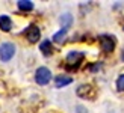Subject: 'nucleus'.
Here are the masks:
<instances>
[{
  "label": "nucleus",
  "mask_w": 124,
  "mask_h": 113,
  "mask_svg": "<svg viewBox=\"0 0 124 113\" xmlns=\"http://www.w3.org/2000/svg\"><path fill=\"white\" fill-rule=\"evenodd\" d=\"M116 87H118V91H124V74H121L116 80Z\"/></svg>",
  "instance_id": "nucleus-13"
},
{
  "label": "nucleus",
  "mask_w": 124,
  "mask_h": 113,
  "mask_svg": "<svg viewBox=\"0 0 124 113\" xmlns=\"http://www.w3.org/2000/svg\"><path fill=\"white\" fill-rule=\"evenodd\" d=\"M11 27H12L11 17H8V15H0V29H2L3 32H9Z\"/></svg>",
  "instance_id": "nucleus-7"
},
{
  "label": "nucleus",
  "mask_w": 124,
  "mask_h": 113,
  "mask_svg": "<svg viewBox=\"0 0 124 113\" xmlns=\"http://www.w3.org/2000/svg\"><path fill=\"white\" fill-rule=\"evenodd\" d=\"M24 35L29 39V42H36L41 36V32H39V27L35 26V24H30V26L24 30Z\"/></svg>",
  "instance_id": "nucleus-5"
},
{
  "label": "nucleus",
  "mask_w": 124,
  "mask_h": 113,
  "mask_svg": "<svg viewBox=\"0 0 124 113\" xmlns=\"http://www.w3.org/2000/svg\"><path fill=\"white\" fill-rule=\"evenodd\" d=\"M100 47L104 53H110L115 48V38L110 35H101L100 36Z\"/></svg>",
  "instance_id": "nucleus-4"
},
{
  "label": "nucleus",
  "mask_w": 124,
  "mask_h": 113,
  "mask_svg": "<svg viewBox=\"0 0 124 113\" xmlns=\"http://www.w3.org/2000/svg\"><path fill=\"white\" fill-rule=\"evenodd\" d=\"M50 78H52V71L48 70V68L41 66V68L36 70V72H35V80H36V83H38V85L44 86V85H47L48 81H50Z\"/></svg>",
  "instance_id": "nucleus-3"
},
{
  "label": "nucleus",
  "mask_w": 124,
  "mask_h": 113,
  "mask_svg": "<svg viewBox=\"0 0 124 113\" xmlns=\"http://www.w3.org/2000/svg\"><path fill=\"white\" fill-rule=\"evenodd\" d=\"M59 21H61V26L64 27V30H68L71 27V24H73V17L70 14H64L59 18Z\"/></svg>",
  "instance_id": "nucleus-10"
},
{
  "label": "nucleus",
  "mask_w": 124,
  "mask_h": 113,
  "mask_svg": "<svg viewBox=\"0 0 124 113\" xmlns=\"http://www.w3.org/2000/svg\"><path fill=\"white\" fill-rule=\"evenodd\" d=\"M15 54V45L12 42H3L0 45V60L9 62Z\"/></svg>",
  "instance_id": "nucleus-2"
},
{
  "label": "nucleus",
  "mask_w": 124,
  "mask_h": 113,
  "mask_svg": "<svg viewBox=\"0 0 124 113\" xmlns=\"http://www.w3.org/2000/svg\"><path fill=\"white\" fill-rule=\"evenodd\" d=\"M73 81L71 77H67V75H58L56 78H54V85H56V87H64L67 85H70Z\"/></svg>",
  "instance_id": "nucleus-9"
},
{
  "label": "nucleus",
  "mask_w": 124,
  "mask_h": 113,
  "mask_svg": "<svg viewBox=\"0 0 124 113\" xmlns=\"http://www.w3.org/2000/svg\"><path fill=\"white\" fill-rule=\"evenodd\" d=\"M77 95H79V97H83V98L92 97V95H94L92 86H89V85H82V86H79V87H77Z\"/></svg>",
  "instance_id": "nucleus-6"
},
{
  "label": "nucleus",
  "mask_w": 124,
  "mask_h": 113,
  "mask_svg": "<svg viewBox=\"0 0 124 113\" xmlns=\"http://www.w3.org/2000/svg\"><path fill=\"white\" fill-rule=\"evenodd\" d=\"M39 50L42 51V54H44V56H50V54L53 53V45H52L50 39L42 41V42L39 44Z\"/></svg>",
  "instance_id": "nucleus-8"
},
{
  "label": "nucleus",
  "mask_w": 124,
  "mask_h": 113,
  "mask_svg": "<svg viewBox=\"0 0 124 113\" xmlns=\"http://www.w3.org/2000/svg\"><path fill=\"white\" fill-rule=\"evenodd\" d=\"M65 35H67V30L62 29V30H59L58 33L53 35V39L56 41V42H62V41H64V38H65Z\"/></svg>",
  "instance_id": "nucleus-12"
},
{
  "label": "nucleus",
  "mask_w": 124,
  "mask_h": 113,
  "mask_svg": "<svg viewBox=\"0 0 124 113\" xmlns=\"http://www.w3.org/2000/svg\"><path fill=\"white\" fill-rule=\"evenodd\" d=\"M83 60V53L82 51H70L67 54V68L68 70H76Z\"/></svg>",
  "instance_id": "nucleus-1"
},
{
  "label": "nucleus",
  "mask_w": 124,
  "mask_h": 113,
  "mask_svg": "<svg viewBox=\"0 0 124 113\" xmlns=\"http://www.w3.org/2000/svg\"><path fill=\"white\" fill-rule=\"evenodd\" d=\"M17 5L21 11H32L33 9V2H30V0H20V2H17Z\"/></svg>",
  "instance_id": "nucleus-11"
}]
</instances>
